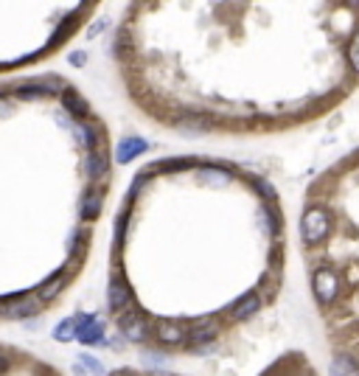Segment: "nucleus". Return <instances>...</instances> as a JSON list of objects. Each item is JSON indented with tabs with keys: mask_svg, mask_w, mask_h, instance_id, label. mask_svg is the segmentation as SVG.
<instances>
[{
	"mask_svg": "<svg viewBox=\"0 0 359 376\" xmlns=\"http://www.w3.org/2000/svg\"><path fill=\"white\" fill-rule=\"evenodd\" d=\"M348 56H351V65H354V71H359V37L351 42V51H348Z\"/></svg>",
	"mask_w": 359,
	"mask_h": 376,
	"instance_id": "obj_11",
	"label": "nucleus"
},
{
	"mask_svg": "<svg viewBox=\"0 0 359 376\" xmlns=\"http://www.w3.org/2000/svg\"><path fill=\"white\" fill-rule=\"evenodd\" d=\"M301 236L306 245H320L328 236V216L320 208H309L301 219Z\"/></svg>",
	"mask_w": 359,
	"mask_h": 376,
	"instance_id": "obj_1",
	"label": "nucleus"
},
{
	"mask_svg": "<svg viewBox=\"0 0 359 376\" xmlns=\"http://www.w3.org/2000/svg\"><path fill=\"white\" fill-rule=\"evenodd\" d=\"M197 177H199V183H205V186H214V188H222V186H227L230 183V171H225V168H216V166H211V168H197Z\"/></svg>",
	"mask_w": 359,
	"mask_h": 376,
	"instance_id": "obj_5",
	"label": "nucleus"
},
{
	"mask_svg": "<svg viewBox=\"0 0 359 376\" xmlns=\"http://www.w3.org/2000/svg\"><path fill=\"white\" fill-rule=\"evenodd\" d=\"M253 186L258 188V194H261L264 199H275V191H273V186H269L264 177H253Z\"/></svg>",
	"mask_w": 359,
	"mask_h": 376,
	"instance_id": "obj_10",
	"label": "nucleus"
},
{
	"mask_svg": "<svg viewBox=\"0 0 359 376\" xmlns=\"http://www.w3.org/2000/svg\"><path fill=\"white\" fill-rule=\"evenodd\" d=\"M146 149V140H140V138H127L121 147H118V163H127V160H132L135 155H140Z\"/></svg>",
	"mask_w": 359,
	"mask_h": 376,
	"instance_id": "obj_7",
	"label": "nucleus"
},
{
	"mask_svg": "<svg viewBox=\"0 0 359 376\" xmlns=\"http://www.w3.org/2000/svg\"><path fill=\"white\" fill-rule=\"evenodd\" d=\"M312 286H314L317 301L325 306V303H332V301L337 298V286H340V284H337V275H334L332 270H317Z\"/></svg>",
	"mask_w": 359,
	"mask_h": 376,
	"instance_id": "obj_2",
	"label": "nucleus"
},
{
	"mask_svg": "<svg viewBox=\"0 0 359 376\" xmlns=\"http://www.w3.org/2000/svg\"><path fill=\"white\" fill-rule=\"evenodd\" d=\"M155 337L163 345H180V342H186V329H180V323H163L155 329Z\"/></svg>",
	"mask_w": 359,
	"mask_h": 376,
	"instance_id": "obj_6",
	"label": "nucleus"
},
{
	"mask_svg": "<svg viewBox=\"0 0 359 376\" xmlns=\"http://www.w3.org/2000/svg\"><path fill=\"white\" fill-rule=\"evenodd\" d=\"M17 354L20 349H12V345H0V376H12L17 368Z\"/></svg>",
	"mask_w": 359,
	"mask_h": 376,
	"instance_id": "obj_8",
	"label": "nucleus"
},
{
	"mask_svg": "<svg viewBox=\"0 0 359 376\" xmlns=\"http://www.w3.org/2000/svg\"><path fill=\"white\" fill-rule=\"evenodd\" d=\"M219 334V321L216 317H205V321L194 323V329H186V342L188 345H199V342H208Z\"/></svg>",
	"mask_w": 359,
	"mask_h": 376,
	"instance_id": "obj_3",
	"label": "nucleus"
},
{
	"mask_svg": "<svg viewBox=\"0 0 359 376\" xmlns=\"http://www.w3.org/2000/svg\"><path fill=\"white\" fill-rule=\"evenodd\" d=\"M332 373H334V376H359V365H356L351 357L340 354V357L332 362Z\"/></svg>",
	"mask_w": 359,
	"mask_h": 376,
	"instance_id": "obj_9",
	"label": "nucleus"
},
{
	"mask_svg": "<svg viewBox=\"0 0 359 376\" xmlns=\"http://www.w3.org/2000/svg\"><path fill=\"white\" fill-rule=\"evenodd\" d=\"M227 309H230V314L236 317V321H247V317H253L261 309V295L258 292H247V295L238 298L236 303H230Z\"/></svg>",
	"mask_w": 359,
	"mask_h": 376,
	"instance_id": "obj_4",
	"label": "nucleus"
},
{
	"mask_svg": "<svg viewBox=\"0 0 359 376\" xmlns=\"http://www.w3.org/2000/svg\"><path fill=\"white\" fill-rule=\"evenodd\" d=\"M110 376H140V373H135V371H115V373H110Z\"/></svg>",
	"mask_w": 359,
	"mask_h": 376,
	"instance_id": "obj_12",
	"label": "nucleus"
}]
</instances>
